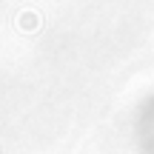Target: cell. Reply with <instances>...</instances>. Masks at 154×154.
Listing matches in <instances>:
<instances>
[{
    "mask_svg": "<svg viewBox=\"0 0 154 154\" xmlns=\"http://www.w3.org/2000/svg\"><path fill=\"white\" fill-rule=\"evenodd\" d=\"M17 26H20V32H37L40 29V14L37 11H20L17 14Z\"/></svg>",
    "mask_w": 154,
    "mask_h": 154,
    "instance_id": "obj_1",
    "label": "cell"
}]
</instances>
